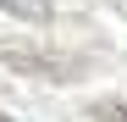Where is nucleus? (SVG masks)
I'll return each mask as SVG.
<instances>
[{
	"instance_id": "f257e3e1",
	"label": "nucleus",
	"mask_w": 127,
	"mask_h": 122,
	"mask_svg": "<svg viewBox=\"0 0 127 122\" xmlns=\"http://www.w3.org/2000/svg\"><path fill=\"white\" fill-rule=\"evenodd\" d=\"M0 11L22 17V22H50V0H0Z\"/></svg>"
},
{
	"instance_id": "f03ea898",
	"label": "nucleus",
	"mask_w": 127,
	"mask_h": 122,
	"mask_svg": "<svg viewBox=\"0 0 127 122\" xmlns=\"http://www.w3.org/2000/svg\"><path fill=\"white\" fill-rule=\"evenodd\" d=\"M94 122H127V106H105V111H94Z\"/></svg>"
},
{
	"instance_id": "7ed1b4c3",
	"label": "nucleus",
	"mask_w": 127,
	"mask_h": 122,
	"mask_svg": "<svg viewBox=\"0 0 127 122\" xmlns=\"http://www.w3.org/2000/svg\"><path fill=\"white\" fill-rule=\"evenodd\" d=\"M0 122H11V117H6V111H0Z\"/></svg>"
}]
</instances>
